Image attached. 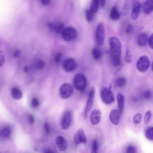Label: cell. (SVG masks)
<instances>
[{
  "label": "cell",
  "mask_w": 153,
  "mask_h": 153,
  "mask_svg": "<svg viewBox=\"0 0 153 153\" xmlns=\"http://www.w3.org/2000/svg\"><path fill=\"white\" fill-rule=\"evenodd\" d=\"M110 52L113 65L119 66L121 63L122 47L121 43L116 36H112L109 40Z\"/></svg>",
  "instance_id": "6da1fadb"
},
{
  "label": "cell",
  "mask_w": 153,
  "mask_h": 153,
  "mask_svg": "<svg viewBox=\"0 0 153 153\" xmlns=\"http://www.w3.org/2000/svg\"><path fill=\"white\" fill-rule=\"evenodd\" d=\"M73 84L74 87L76 90H84L87 85V80L85 76L81 73L76 74L74 76Z\"/></svg>",
  "instance_id": "7a4b0ae2"
},
{
  "label": "cell",
  "mask_w": 153,
  "mask_h": 153,
  "mask_svg": "<svg viewBox=\"0 0 153 153\" xmlns=\"http://www.w3.org/2000/svg\"><path fill=\"white\" fill-rule=\"evenodd\" d=\"M100 96L102 102L105 104H109L114 101V94L110 89L104 88L101 91Z\"/></svg>",
  "instance_id": "3957f363"
},
{
  "label": "cell",
  "mask_w": 153,
  "mask_h": 153,
  "mask_svg": "<svg viewBox=\"0 0 153 153\" xmlns=\"http://www.w3.org/2000/svg\"><path fill=\"white\" fill-rule=\"evenodd\" d=\"M63 39L65 41H71L76 37L77 32L74 28L71 27L64 28L61 33Z\"/></svg>",
  "instance_id": "277c9868"
},
{
  "label": "cell",
  "mask_w": 153,
  "mask_h": 153,
  "mask_svg": "<svg viewBox=\"0 0 153 153\" xmlns=\"http://www.w3.org/2000/svg\"><path fill=\"white\" fill-rule=\"evenodd\" d=\"M105 36L104 26L102 23H99L97 25L96 31V38L97 44L101 46L104 44Z\"/></svg>",
  "instance_id": "5b68a950"
},
{
  "label": "cell",
  "mask_w": 153,
  "mask_h": 153,
  "mask_svg": "<svg viewBox=\"0 0 153 153\" xmlns=\"http://www.w3.org/2000/svg\"><path fill=\"white\" fill-rule=\"evenodd\" d=\"M150 65L149 59L148 56L145 55L141 56L137 64L138 70L141 72H144L147 70Z\"/></svg>",
  "instance_id": "8992f818"
},
{
  "label": "cell",
  "mask_w": 153,
  "mask_h": 153,
  "mask_svg": "<svg viewBox=\"0 0 153 153\" xmlns=\"http://www.w3.org/2000/svg\"><path fill=\"white\" fill-rule=\"evenodd\" d=\"M73 92V88L72 85L68 83H65L61 87L59 94L62 99H67L71 97Z\"/></svg>",
  "instance_id": "52a82bcc"
},
{
  "label": "cell",
  "mask_w": 153,
  "mask_h": 153,
  "mask_svg": "<svg viewBox=\"0 0 153 153\" xmlns=\"http://www.w3.org/2000/svg\"><path fill=\"white\" fill-rule=\"evenodd\" d=\"M95 90L94 87H92L89 94V97L87 102L86 106L84 115V119H87L88 113L92 106L94 97Z\"/></svg>",
  "instance_id": "ba28073f"
},
{
  "label": "cell",
  "mask_w": 153,
  "mask_h": 153,
  "mask_svg": "<svg viewBox=\"0 0 153 153\" xmlns=\"http://www.w3.org/2000/svg\"><path fill=\"white\" fill-rule=\"evenodd\" d=\"M76 63L75 60L72 58H68L65 59L63 64L64 69L67 72H71L76 68Z\"/></svg>",
  "instance_id": "9c48e42d"
},
{
  "label": "cell",
  "mask_w": 153,
  "mask_h": 153,
  "mask_svg": "<svg viewBox=\"0 0 153 153\" xmlns=\"http://www.w3.org/2000/svg\"><path fill=\"white\" fill-rule=\"evenodd\" d=\"M141 9L140 3L135 0L132 2L131 17L133 20H136L139 17Z\"/></svg>",
  "instance_id": "30bf717a"
},
{
  "label": "cell",
  "mask_w": 153,
  "mask_h": 153,
  "mask_svg": "<svg viewBox=\"0 0 153 153\" xmlns=\"http://www.w3.org/2000/svg\"><path fill=\"white\" fill-rule=\"evenodd\" d=\"M72 121V115L71 112L67 111L64 113L61 120V125L64 129H67L70 127Z\"/></svg>",
  "instance_id": "8fae6325"
},
{
  "label": "cell",
  "mask_w": 153,
  "mask_h": 153,
  "mask_svg": "<svg viewBox=\"0 0 153 153\" xmlns=\"http://www.w3.org/2000/svg\"><path fill=\"white\" fill-rule=\"evenodd\" d=\"M74 139L75 143L77 144L81 143L85 144L87 143V138L83 129L81 128L76 132Z\"/></svg>",
  "instance_id": "7c38bea8"
},
{
  "label": "cell",
  "mask_w": 153,
  "mask_h": 153,
  "mask_svg": "<svg viewBox=\"0 0 153 153\" xmlns=\"http://www.w3.org/2000/svg\"><path fill=\"white\" fill-rule=\"evenodd\" d=\"M90 120L92 124L96 125L100 122L101 119V112L98 109L94 110L90 116Z\"/></svg>",
  "instance_id": "4fadbf2b"
},
{
  "label": "cell",
  "mask_w": 153,
  "mask_h": 153,
  "mask_svg": "<svg viewBox=\"0 0 153 153\" xmlns=\"http://www.w3.org/2000/svg\"><path fill=\"white\" fill-rule=\"evenodd\" d=\"M120 114L117 109L112 110L110 114L109 118L112 123L114 125H118L120 122Z\"/></svg>",
  "instance_id": "5bb4252c"
},
{
  "label": "cell",
  "mask_w": 153,
  "mask_h": 153,
  "mask_svg": "<svg viewBox=\"0 0 153 153\" xmlns=\"http://www.w3.org/2000/svg\"><path fill=\"white\" fill-rule=\"evenodd\" d=\"M49 28L52 31L57 33H61L64 29V24L62 23H49L48 24Z\"/></svg>",
  "instance_id": "9a60e30c"
},
{
  "label": "cell",
  "mask_w": 153,
  "mask_h": 153,
  "mask_svg": "<svg viewBox=\"0 0 153 153\" xmlns=\"http://www.w3.org/2000/svg\"><path fill=\"white\" fill-rule=\"evenodd\" d=\"M56 142L57 147L61 151H65L67 148L68 143L65 139L62 136L57 137Z\"/></svg>",
  "instance_id": "2e32d148"
},
{
  "label": "cell",
  "mask_w": 153,
  "mask_h": 153,
  "mask_svg": "<svg viewBox=\"0 0 153 153\" xmlns=\"http://www.w3.org/2000/svg\"><path fill=\"white\" fill-rule=\"evenodd\" d=\"M148 34L144 32L140 34L137 38V43L140 46L144 47L147 44L148 41Z\"/></svg>",
  "instance_id": "e0dca14e"
},
{
  "label": "cell",
  "mask_w": 153,
  "mask_h": 153,
  "mask_svg": "<svg viewBox=\"0 0 153 153\" xmlns=\"http://www.w3.org/2000/svg\"><path fill=\"white\" fill-rule=\"evenodd\" d=\"M117 101L119 111L122 116L123 114L125 102V98L124 95L121 92H119L117 95Z\"/></svg>",
  "instance_id": "ac0fdd59"
},
{
  "label": "cell",
  "mask_w": 153,
  "mask_h": 153,
  "mask_svg": "<svg viewBox=\"0 0 153 153\" xmlns=\"http://www.w3.org/2000/svg\"><path fill=\"white\" fill-rule=\"evenodd\" d=\"M145 14H148L153 11V0H146L143 6Z\"/></svg>",
  "instance_id": "d6986e66"
},
{
  "label": "cell",
  "mask_w": 153,
  "mask_h": 153,
  "mask_svg": "<svg viewBox=\"0 0 153 153\" xmlns=\"http://www.w3.org/2000/svg\"><path fill=\"white\" fill-rule=\"evenodd\" d=\"M11 94L12 98L16 100H20L23 97V94L21 90L15 87L12 88Z\"/></svg>",
  "instance_id": "ffe728a7"
},
{
  "label": "cell",
  "mask_w": 153,
  "mask_h": 153,
  "mask_svg": "<svg viewBox=\"0 0 153 153\" xmlns=\"http://www.w3.org/2000/svg\"><path fill=\"white\" fill-rule=\"evenodd\" d=\"M110 17L113 21H117L119 19L120 15L116 7H114L111 9L110 12Z\"/></svg>",
  "instance_id": "44dd1931"
},
{
  "label": "cell",
  "mask_w": 153,
  "mask_h": 153,
  "mask_svg": "<svg viewBox=\"0 0 153 153\" xmlns=\"http://www.w3.org/2000/svg\"><path fill=\"white\" fill-rule=\"evenodd\" d=\"M132 0H125L124 3L122 8V12L124 16L127 15L130 10Z\"/></svg>",
  "instance_id": "7402d4cb"
},
{
  "label": "cell",
  "mask_w": 153,
  "mask_h": 153,
  "mask_svg": "<svg viewBox=\"0 0 153 153\" xmlns=\"http://www.w3.org/2000/svg\"><path fill=\"white\" fill-rule=\"evenodd\" d=\"M99 6V0H92L91 4L90 9L94 13H97Z\"/></svg>",
  "instance_id": "603a6c76"
},
{
  "label": "cell",
  "mask_w": 153,
  "mask_h": 153,
  "mask_svg": "<svg viewBox=\"0 0 153 153\" xmlns=\"http://www.w3.org/2000/svg\"><path fill=\"white\" fill-rule=\"evenodd\" d=\"M92 54L94 59L96 60H99L102 56V52L99 49L94 48L92 51Z\"/></svg>",
  "instance_id": "cb8c5ba5"
},
{
  "label": "cell",
  "mask_w": 153,
  "mask_h": 153,
  "mask_svg": "<svg viewBox=\"0 0 153 153\" xmlns=\"http://www.w3.org/2000/svg\"><path fill=\"white\" fill-rule=\"evenodd\" d=\"M145 136L148 140L153 141V127H149L146 130Z\"/></svg>",
  "instance_id": "d4e9b609"
},
{
  "label": "cell",
  "mask_w": 153,
  "mask_h": 153,
  "mask_svg": "<svg viewBox=\"0 0 153 153\" xmlns=\"http://www.w3.org/2000/svg\"><path fill=\"white\" fill-rule=\"evenodd\" d=\"M94 14L91 9H87L85 12V16L87 21L88 22L92 21L94 17Z\"/></svg>",
  "instance_id": "484cf974"
},
{
  "label": "cell",
  "mask_w": 153,
  "mask_h": 153,
  "mask_svg": "<svg viewBox=\"0 0 153 153\" xmlns=\"http://www.w3.org/2000/svg\"><path fill=\"white\" fill-rule=\"evenodd\" d=\"M126 83V80L124 77L119 78L117 81L116 84L119 87L122 88L124 87Z\"/></svg>",
  "instance_id": "4316f807"
},
{
  "label": "cell",
  "mask_w": 153,
  "mask_h": 153,
  "mask_svg": "<svg viewBox=\"0 0 153 153\" xmlns=\"http://www.w3.org/2000/svg\"><path fill=\"white\" fill-rule=\"evenodd\" d=\"M11 132V129L10 128L8 127H6L2 130V134L4 137L7 138L10 136Z\"/></svg>",
  "instance_id": "83f0119b"
},
{
  "label": "cell",
  "mask_w": 153,
  "mask_h": 153,
  "mask_svg": "<svg viewBox=\"0 0 153 153\" xmlns=\"http://www.w3.org/2000/svg\"><path fill=\"white\" fill-rule=\"evenodd\" d=\"M98 148L99 145L97 141V139H94L92 143V152L93 153H97Z\"/></svg>",
  "instance_id": "f1b7e54d"
},
{
  "label": "cell",
  "mask_w": 153,
  "mask_h": 153,
  "mask_svg": "<svg viewBox=\"0 0 153 153\" xmlns=\"http://www.w3.org/2000/svg\"><path fill=\"white\" fill-rule=\"evenodd\" d=\"M142 118V114L138 113L135 115L133 119V122L135 124H139L141 122Z\"/></svg>",
  "instance_id": "f546056e"
},
{
  "label": "cell",
  "mask_w": 153,
  "mask_h": 153,
  "mask_svg": "<svg viewBox=\"0 0 153 153\" xmlns=\"http://www.w3.org/2000/svg\"><path fill=\"white\" fill-rule=\"evenodd\" d=\"M125 60L128 64L131 63L132 61V55L129 49L127 48L126 50Z\"/></svg>",
  "instance_id": "4dcf8cb0"
},
{
  "label": "cell",
  "mask_w": 153,
  "mask_h": 153,
  "mask_svg": "<svg viewBox=\"0 0 153 153\" xmlns=\"http://www.w3.org/2000/svg\"><path fill=\"white\" fill-rule=\"evenodd\" d=\"M152 115V113L150 111H148L145 113L144 117V122L145 124H147L149 123Z\"/></svg>",
  "instance_id": "1f68e13d"
},
{
  "label": "cell",
  "mask_w": 153,
  "mask_h": 153,
  "mask_svg": "<svg viewBox=\"0 0 153 153\" xmlns=\"http://www.w3.org/2000/svg\"><path fill=\"white\" fill-rule=\"evenodd\" d=\"M44 66V62L42 60L38 61L36 64V67L38 69L41 70L42 69Z\"/></svg>",
  "instance_id": "d6a6232c"
},
{
  "label": "cell",
  "mask_w": 153,
  "mask_h": 153,
  "mask_svg": "<svg viewBox=\"0 0 153 153\" xmlns=\"http://www.w3.org/2000/svg\"><path fill=\"white\" fill-rule=\"evenodd\" d=\"M39 105V102L38 100L36 98H33L31 102V105L34 108H37Z\"/></svg>",
  "instance_id": "836d02e7"
},
{
  "label": "cell",
  "mask_w": 153,
  "mask_h": 153,
  "mask_svg": "<svg viewBox=\"0 0 153 153\" xmlns=\"http://www.w3.org/2000/svg\"><path fill=\"white\" fill-rule=\"evenodd\" d=\"M62 56V54L61 52L57 53L55 57V62L56 64L59 63L61 60Z\"/></svg>",
  "instance_id": "e575fe53"
},
{
  "label": "cell",
  "mask_w": 153,
  "mask_h": 153,
  "mask_svg": "<svg viewBox=\"0 0 153 153\" xmlns=\"http://www.w3.org/2000/svg\"><path fill=\"white\" fill-rule=\"evenodd\" d=\"M126 151L127 153H135L136 152V149L134 147L130 145L127 148Z\"/></svg>",
  "instance_id": "d590c367"
},
{
  "label": "cell",
  "mask_w": 153,
  "mask_h": 153,
  "mask_svg": "<svg viewBox=\"0 0 153 153\" xmlns=\"http://www.w3.org/2000/svg\"><path fill=\"white\" fill-rule=\"evenodd\" d=\"M148 42L150 48L153 49V33L149 38Z\"/></svg>",
  "instance_id": "8d00e7d4"
},
{
  "label": "cell",
  "mask_w": 153,
  "mask_h": 153,
  "mask_svg": "<svg viewBox=\"0 0 153 153\" xmlns=\"http://www.w3.org/2000/svg\"><path fill=\"white\" fill-rule=\"evenodd\" d=\"M151 92L148 90L146 91L144 93V97L147 100L149 99L151 97Z\"/></svg>",
  "instance_id": "74e56055"
},
{
  "label": "cell",
  "mask_w": 153,
  "mask_h": 153,
  "mask_svg": "<svg viewBox=\"0 0 153 153\" xmlns=\"http://www.w3.org/2000/svg\"><path fill=\"white\" fill-rule=\"evenodd\" d=\"M44 128L47 134L49 135L50 133V129L49 126L47 123H45L44 124Z\"/></svg>",
  "instance_id": "f35d334b"
},
{
  "label": "cell",
  "mask_w": 153,
  "mask_h": 153,
  "mask_svg": "<svg viewBox=\"0 0 153 153\" xmlns=\"http://www.w3.org/2000/svg\"><path fill=\"white\" fill-rule=\"evenodd\" d=\"M28 121L30 124H33L34 122V119L32 114H30L28 118Z\"/></svg>",
  "instance_id": "ab89813d"
},
{
  "label": "cell",
  "mask_w": 153,
  "mask_h": 153,
  "mask_svg": "<svg viewBox=\"0 0 153 153\" xmlns=\"http://www.w3.org/2000/svg\"><path fill=\"white\" fill-rule=\"evenodd\" d=\"M133 29V26L132 25L130 24H129L126 29V32L127 34L130 33Z\"/></svg>",
  "instance_id": "60d3db41"
},
{
  "label": "cell",
  "mask_w": 153,
  "mask_h": 153,
  "mask_svg": "<svg viewBox=\"0 0 153 153\" xmlns=\"http://www.w3.org/2000/svg\"><path fill=\"white\" fill-rule=\"evenodd\" d=\"M51 0H41V3L44 6L49 5L50 3Z\"/></svg>",
  "instance_id": "b9f144b4"
},
{
  "label": "cell",
  "mask_w": 153,
  "mask_h": 153,
  "mask_svg": "<svg viewBox=\"0 0 153 153\" xmlns=\"http://www.w3.org/2000/svg\"><path fill=\"white\" fill-rule=\"evenodd\" d=\"M106 0H99V5L101 8H104L106 4Z\"/></svg>",
  "instance_id": "7bdbcfd3"
},
{
  "label": "cell",
  "mask_w": 153,
  "mask_h": 153,
  "mask_svg": "<svg viewBox=\"0 0 153 153\" xmlns=\"http://www.w3.org/2000/svg\"><path fill=\"white\" fill-rule=\"evenodd\" d=\"M20 52L18 50H16L14 53L13 56L14 57H16L20 55Z\"/></svg>",
  "instance_id": "ee69618b"
},
{
  "label": "cell",
  "mask_w": 153,
  "mask_h": 153,
  "mask_svg": "<svg viewBox=\"0 0 153 153\" xmlns=\"http://www.w3.org/2000/svg\"><path fill=\"white\" fill-rule=\"evenodd\" d=\"M1 58V66H2L4 62V58L3 55L1 56V58Z\"/></svg>",
  "instance_id": "f6af8a7d"
},
{
  "label": "cell",
  "mask_w": 153,
  "mask_h": 153,
  "mask_svg": "<svg viewBox=\"0 0 153 153\" xmlns=\"http://www.w3.org/2000/svg\"><path fill=\"white\" fill-rule=\"evenodd\" d=\"M29 68L28 66H26L24 67V71L25 73L29 71Z\"/></svg>",
  "instance_id": "bcb514c9"
},
{
  "label": "cell",
  "mask_w": 153,
  "mask_h": 153,
  "mask_svg": "<svg viewBox=\"0 0 153 153\" xmlns=\"http://www.w3.org/2000/svg\"><path fill=\"white\" fill-rule=\"evenodd\" d=\"M44 152L46 153H52V152H54L51 149H47Z\"/></svg>",
  "instance_id": "7dc6e473"
},
{
  "label": "cell",
  "mask_w": 153,
  "mask_h": 153,
  "mask_svg": "<svg viewBox=\"0 0 153 153\" xmlns=\"http://www.w3.org/2000/svg\"><path fill=\"white\" fill-rule=\"evenodd\" d=\"M152 71L153 72V62L152 64Z\"/></svg>",
  "instance_id": "c3c4849f"
}]
</instances>
